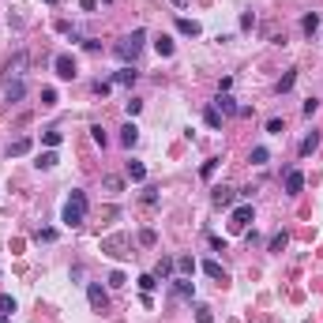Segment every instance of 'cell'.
<instances>
[{"label": "cell", "instance_id": "19", "mask_svg": "<svg viewBox=\"0 0 323 323\" xmlns=\"http://www.w3.org/2000/svg\"><path fill=\"white\" fill-rule=\"evenodd\" d=\"M154 49H158V57H173V38H165V34H162L158 42H154Z\"/></svg>", "mask_w": 323, "mask_h": 323}, {"label": "cell", "instance_id": "6", "mask_svg": "<svg viewBox=\"0 0 323 323\" xmlns=\"http://www.w3.org/2000/svg\"><path fill=\"white\" fill-rule=\"evenodd\" d=\"M214 109L226 113V117H233V113H241V105H237V98H230V94H218V98H214Z\"/></svg>", "mask_w": 323, "mask_h": 323}, {"label": "cell", "instance_id": "48", "mask_svg": "<svg viewBox=\"0 0 323 323\" xmlns=\"http://www.w3.org/2000/svg\"><path fill=\"white\" fill-rule=\"evenodd\" d=\"M45 4H57V0H45Z\"/></svg>", "mask_w": 323, "mask_h": 323}, {"label": "cell", "instance_id": "47", "mask_svg": "<svg viewBox=\"0 0 323 323\" xmlns=\"http://www.w3.org/2000/svg\"><path fill=\"white\" fill-rule=\"evenodd\" d=\"M0 323H8V316H4V312H0Z\"/></svg>", "mask_w": 323, "mask_h": 323}, {"label": "cell", "instance_id": "22", "mask_svg": "<svg viewBox=\"0 0 323 323\" xmlns=\"http://www.w3.org/2000/svg\"><path fill=\"white\" fill-rule=\"evenodd\" d=\"M267 158H271V151H267V147H252V165H263Z\"/></svg>", "mask_w": 323, "mask_h": 323}, {"label": "cell", "instance_id": "8", "mask_svg": "<svg viewBox=\"0 0 323 323\" xmlns=\"http://www.w3.org/2000/svg\"><path fill=\"white\" fill-rule=\"evenodd\" d=\"M173 293H177V297H192V293H196V282L192 278H184V274H180V278H173Z\"/></svg>", "mask_w": 323, "mask_h": 323}, {"label": "cell", "instance_id": "5", "mask_svg": "<svg viewBox=\"0 0 323 323\" xmlns=\"http://www.w3.org/2000/svg\"><path fill=\"white\" fill-rule=\"evenodd\" d=\"M252 222V203H241V207H233V214H230V230L233 233H241Z\"/></svg>", "mask_w": 323, "mask_h": 323}, {"label": "cell", "instance_id": "33", "mask_svg": "<svg viewBox=\"0 0 323 323\" xmlns=\"http://www.w3.org/2000/svg\"><path fill=\"white\" fill-rule=\"evenodd\" d=\"M90 136H94V143H98V147L109 143V139H105V132H102V124H94V128H90Z\"/></svg>", "mask_w": 323, "mask_h": 323}, {"label": "cell", "instance_id": "41", "mask_svg": "<svg viewBox=\"0 0 323 323\" xmlns=\"http://www.w3.org/2000/svg\"><path fill=\"white\" fill-rule=\"evenodd\" d=\"M109 90H113V83H102V79L94 83V94H102V98H105V94H109Z\"/></svg>", "mask_w": 323, "mask_h": 323}, {"label": "cell", "instance_id": "10", "mask_svg": "<svg viewBox=\"0 0 323 323\" xmlns=\"http://www.w3.org/2000/svg\"><path fill=\"white\" fill-rule=\"evenodd\" d=\"M199 267H203V274H207V278H214V282H226V271H222V263H214V259H203Z\"/></svg>", "mask_w": 323, "mask_h": 323}, {"label": "cell", "instance_id": "42", "mask_svg": "<svg viewBox=\"0 0 323 323\" xmlns=\"http://www.w3.org/2000/svg\"><path fill=\"white\" fill-rule=\"evenodd\" d=\"M316 109H320V102H316V98H308V102H305V109H301V113H305V117H312Z\"/></svg>", "mask_w": 323, "mask_h": 323}, {"label": "cell", "instance_id": "30", "mask_svg": "<svg viewBox=\"0 0 323 323\" xmlns=\"http://www.w3.org/2000/svg\"><path fill=\"white\" fill-rule=\"evenodd\" d=\"M0 312H4V316H11V312H15V301H11L8 293H0Z\"/></svg>", "mask_w": 323, "mask_h": 323}, {"label": "cell", "instance_id": "11", "mask_svg": "<svg viewBox=\"0 0 323 323\" xmlns=\"http://www.w3.org/2000/svg\"><path fill=\"white\" fill-rule=\"evenodd\" d=\"M120 143H124V147H136V143H139V128H136V124H124V128H120Z\"/></svg>", "mask_w": 323, "mask_h": 323}, {"label": "cell", "instance_id": "39", "mask_svg": "<svg viewBox=\"0 0 323 323\" xmlns=\"http://www.w3.org/2000/svg\"><path fill=\"white\" fill-rule=\"evenodd\" d=\"M124 282H128V278H124V274H120V271H113V274H109V286H113V289H120V286H124Z\"/></svg>", "mask_w": 323, "mask_h": 323}, {"label": "cell", "instance_id": "27", "mask_svg": "<svg viewBox=\"0 0 323 323\" xmlns=\"http://www.w3.org/2000/svg\"><path fill=\"white\" fill-rule=\"evenodd\" d=\"M23 68H26V53H15V60L8 64V72H15V76H19Z\"/></svg>", "mask_w": 323, "mask_h": 323}, {"label": "cell", "instance_id": "36", "mask_svg": "<svg viewBox=\"0 0 323 323\" xmlns=\"http://www.w3.org/2000/svg\"><path fill=\"white\" fill-rule=\"evenodd\" d=\"M120 188H124L120 177H105V192H120Z\"/></svg>", "mask_w": 323, "mask_h": 323}, {"label": "cell", "instance_id": "3", "mask_svg": "<svg viewBox=\"0 0 323 323\" xmlns=\"http://www.w3.org/2000/svg\"><path fill=\"white\" fill-rule=\"evenodd\" d=\"M86 301H90L94 312H109V293H105L98 282H90V286H86Z\"/></svg>", "mask_w": 323, "mask_h": 323}, {"label": "cell", "instance_id": "17", "mask_svg": "<svg viewBox=\"0 0 323 323\" xmlns=\"http://www.w3.org/2000/svg\"><path fill=\"white\" fill-rule=\"evenodd\" d=\"M301 30H305V34H308V38H312V34H316V30H320V15H316V11H308V15H305V19H301Z\"/></svg>", "mask_w": 323, "mask_h": 323}, {"label": "cell", "instance_id": "37", "mask_svg": "<svg viewBox=\"0 0 323 323\" xmlns=\"http://www.w3.org/2000/svg\"><path fill=\"white\" fill-rule=\"evenodd\" d=\"M45 147H60V139H64V136H60V132H45Z\"/></svg>", "mask_w": 323, "mask_h": 323}, {"label": "cell", "instance_id": "25", "mask_svg": "<svg viewBox=\"0 0 323 323\" xmlns=\"http://www.w3.org/2000/svg\"><path fill=\"white\" fill-rule=\"evenodd\" d=\"M30 151V139H15V143H11V158H19V154H26Z\"/></svg>", "mask_w": 323, "mask_h": 323}, {"label": "cell", "instance_id": "34", "mask_svg": "<svg viewBox=\"0 0 323 323\" xmlns=\"http://www.w3.org/2000/svg\"><path fill=\"white\" fill-rule=\"evenodd\" d=\"M214 169H218V158H211V162H203V169H199V173H203V177H207V180H211V177H214Z\"/></svg>", "mask_w": 323, "mask_h": 323}, {"label": "cell", "instance_id": "16", "mask_svg": "<svg viewBox=\"0 0 323 323\" xmlns=\"http://www.w3.org/2000/svg\"><path fill=\"white\" fill-rule=\"evenodd\" d=\"M173 267H177V263H173L169 255H162V259H158V271H154V278H173Z\"/></svg>", "mask_w": 323, "mask_h": 323}, {"label": "cell", "instance_id": "15", "mask_svg": "<svg viewBox=\"0 0 323 323\" xmlns=\"http://www.w3.org/2000/svg\"><path fill=\"white\" fill-rule=\"evenodd\" d=\"M136 76H139L136 68H120L117 76H113V83H117V86H132V83H136Z\"/></svg>", "mask_w": 323, "mask_h": 323}, {"label": "cell", "instance_id": "45", "mask_svg": "<svg viewBox=\"0 0 323 323\" xmlns=\"http://www.w3.org/2000/svg\"><path fill=\"white\" fill-rule=\"evenodd\" d=\"M79 8H83V11H94V8H98V0H79Z\"/></svg>", "mask_w": 323, "mask_h": 323}, {"label": "cell", "instance_id": "44", "mask_svg": "<svg viewBox=\"0 0 323 323\" xmlns=\"http://www.w3.org/2000/svg\"><path fill=\"white\" fill-rule=\"evenodd\" d=\"M143 203H147V207H154V203H158V196H154V188H147V192H143Z\"/></svg>", "mask_w": 323, "mask_h": 323}, {"label": "cell", "instance_id": "2", "mask_svg": "<svg viewBox=\"0 0 323 323\" xmlns=\"http://www.w3.org/2000/svg\"><path fill=\"white\" fill-rule=\"evenodd\" d=\"M143 42H147V30H132L128 38H120V42H117V49H113V53H117V57L128 64V60H136V57H139Z\"/></svg>", "mask_w": 323, "mask_h": 323}, {"label": "cell", "instance_id": "24", "mask_svg": "<svg viewBox=\"0 0 323 323\" xmlns=\"http://www.w3.org/2000/svg\"><path fill=\"white\" fill-rule=\"evenodd\" d=\"M286 244H289V237H286V233H274V237H271V244H267V248H271V252H282Z\"/></svg>", "mask_w": 323, "mask_h": 323}, {"label": "cell", "instance_id": "43", "mask_svg": "<svg viewBox=\"0 0 323 323\" xmlns=\"http://www.w3.org/2000/svg\"><path fill=\"white\" fill-rule=\"evenodd\" d=\"M34 237H38V241H45V244H49V241H57V233H53V230H38Z\"/></svg>", "mask_w": 323, "mask_h": 323}, {"label": "cell", "instance_id": "21", "mask_svg": "<svg viewBox=\"0 0 323 323\" xmlns=\"http://www.w3.org/2000/svg\"><path fill=\"white\" fill-rule=\"evenodd\" d=\"M267 132H271V136H282V132H286V120H282V117H271V120H267Z\"/></svg>", "mask_w": 323, "mask_h": 323}, {"label": "cell", "instance_id": "46", "mask_svg": "<svg viewBox=\"0 0 323 323\" xmlns=\"http://www.w3.org/2000/svg\"><path fill=\"white\" fill-rule=\"evenodd\" d=\"M173 4H177V8H184V4H188V0H173Z\"/></svg>", "mask_w": 323, "mask_h": 323}, {"label": "cell", "instance_id": "4", "mask_svg": "<svg viewBox=\"0 0 323 323\" xmlns=\"http://www.w3.org/2000/svg\"><path fill=\"white\" fill-rule=\"evenodd\" d=\"M53 68H57V76H60V79H76V76H79L76 60H72L68 53H57V57H53Z\"/></svg>", "mask_w": 323, "mask_h": 323}, {"label": "cell", "instance_id": "20", "mask_svg": "<svg viewBox=\"0 0 323 323\" xmlns=\"http://www.w3.org/2000/svg\"><path fill=\"white\" fill-rule=\"evenodd\" d=\"M177 271H180V274L188 278V274L196 271V259H192V255H180V259H177Z\"/></svg>", "mask_w": 323, "mask_h": 323}, {"label": "cell", "instance_id": "9", "mask_svg": "<svg viewBox=\"0 0 323 323\" xmlns=\"http://www.w3.org/2000/svg\"><path fill=\"white\" fill-rule=\"evenodd\" d=\"M301 188H305V173H301V169H289V173H286V192H289V196H297Z\"/></svg>", "mask_w": 323, "mask_h": 323}, {"label": "cell", "instance_id": "35", "mask_svg": "<svg viewBox=\"0 0 323 323\" xmlns=\"http://www.w3.org/2000/svg\"><path fill=\"white\" fill-rule=\"evenodd\" d=\"M42 105H57V90H53V86L42 90Z\"/></svg>", "mask_w": 323, "mask_h": 323}, {"label": "cell", "instance_id": "7", "mask_svg": "<svg viewBox=\"0 0 323 323\" xmlns=\"http://www.w3.org/2000/svg\"><path fill=\"white\" fill-rule=\"evenodd\" d=\"M211 199H214V207H233V203H237V192H233V188H222V184H218Z\"/></svg>", "mask_w": 323, "mask_h": 323}, {"label": "cell", "instance_id": "18", "mask_svg": "<svg viewBox=\"0 0 323 323\" xmlns=\"http://www.w3.org/2000/svg\"><path fill=\"white\" fill-rule=\"evenodd\" d=\"M57 154H53V151H45V154H38V162H34V165H38V169H53V165H57Z\"/></svg>", "mask_w": 323, "mask_h": 323}, {"label": "cell", "instance_id": "13", "mask_svg": "<svg viewBox=\"0 0 323 323\" xmlns=\"http://www.w3.org/2000/svg\"><path fill=\"white\" fill-rule=\"evenodd\" d=\"M177 30L184 38H199V23H196V19H177Z\"/></svg>", "mask_w": 323, "mask_h": 323}, {"label": "cell", "instance_id": "31", "mask_svg": "<svg viewBox=\"0 0 323 323\" xmlns=\"http://www.w3.org/2000/svg\"><path fill=\"white\" fill-rule=\"evenodd\" d=\"M293 79H297V72H286V76H282V83H278V94H286L289 86H293Z\"/></svg>", "mask_w": 323, "mask_h": 323}, {"label": "cell", "instance_id": "1", "mask_svg": "<svg viewBox=\"0 0 323 323\" xmlns=\"http://www.w3.org/2000/svg\"><path fill=\"white\" fill-rule=\"evenodd\" d=\"M60 222H64L68 230H79V226L86 222V196L79 192V188L68 196V203H64V211H60Z\"/></svg>", "mask_w": 323, "mask_h": 323}, {"label": "cell", "instance_id": "32", "mask_svg": "<svg viewBox=\"0 0 323 323\" xmlns=\"http://www.w3.org/2000/svg\"><path fill=\"white\" fill-rule=\"evenodd\" d=\"M105 252H109V255H117V259H120V255H128V252H120V241H105Z\"/></svg>", "mask_w": 323, "mask_h": 323}, {"label": "cell", "instance_id": "29", "mask_svg": "<svg viewBox=\"0 0 323 323\" xmlns=\"http://www.w3.org/2000/svg\"><path fill=\"white\" fill-rule=\"evenodd\" d=\"M196 323H214V316H211V308H207V305L196 308Z\"/></svg>", "mask_w": 323, "mask_h": 323}, {"label": "cell", "instance_id": "12", "mask_svg": "<svg viewBox=\"0 0 323 323\" xmlns=\"http://www.w3.org/2000/svg\"><path fill=\"white\" fill-rule=\"evenodd\" d=\"M128 180H136V184H139V180H147V165H143V162H136V158L128 162Z\"/></svg>", "mask_w": 323, "mask_h": 323}, {"label": "cell", "instance_id": "26", "mask_svg": "<svg viewBox=\"0 0 323 323\" xmlns=\"http://www.w3.org/2000/svg\"><path fill=\"white\" fill-rule=\"evenodd\" d=\"M154 286H158V278H154V274H139V289H143V293H151Z\"/></svg>", "mask_w": 323, "mask_h": 323}, {"label": "cell", "instance_id": "40", "mask_svg": "<svg viewBox=\"0 0 323 323\" xmlns=\"http://www.w3.org/2000/svg\"><path fill=\"white\" fill-rule=\"evenodd\" d=\"M124 109H128V117H136V113L143 109V102H136V98H132V102H124Z\"/></svg>", "mask_w": 323, "mask_h": 323}, {"label": "cell", "instance_id": "23", "mask_svg": "<svg viewBox=\"0 0 323 323\" xmlns=\"http://www.w3.org/2000/svg\"><path fill=\"white\" fill-rule=\"evenodd\" d=\"M23 94H26V86H23V83H8V102H19Z\"/></svg>", "mask_w": 323, "mask_h": 323}, {"label": "cell", "instance_id": "28", "mask_svg": "<svg viewBox=\"0 0 323 323\" xmlns=\"http://www.w3.org/2000/svg\"><path fill=\"white\" fill-rule=\"evenodd\" d=\"M203 117H207V124H211V128H222V113L214 109V105H211V109L203 113Z\"/></svg>", "mask_w": 323, "mask_h": 323}, {"label": "cell", "instance_id": "38", "mask_svg": "<svg viewBox=\"0 0 323 323\" xmlns=\"http://www.w3.org/2000/svg\"><path fill=\"white\" fill-rule=\"evenodd\" d=\"M154 241H158V237H154V230H143V233H139V244H147V248H151Z\"/></svg>", "mask_w": 323, "mask_h": 323}, {"label": "cell", "instance_id": "14", "mask_svg": "<svg viewBox=\"0 0 323 323\" xmlns=\"http://www.w3.org/2000/svg\"><path fill=\"white\" fill-rule=\"evenodd\" d=\"M316 147H320V132H308V136L301 139V158H308V154H312Z\"/></svg>", "mask_w": 323, "mask_h": 323}]
</instances>
